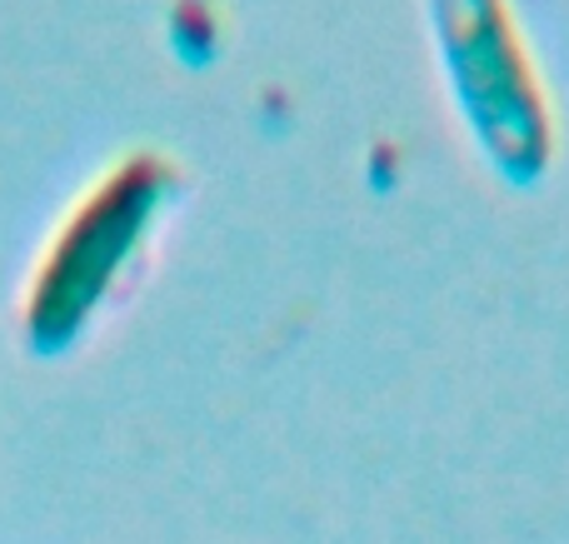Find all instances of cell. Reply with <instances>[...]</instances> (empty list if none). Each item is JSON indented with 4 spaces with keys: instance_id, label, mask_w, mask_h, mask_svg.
Listing matches in <instances>:
<instances>
[{
    "instance_id": "7a4b0ae2",
    "label": "cell",
    "mask_w": 569,
    "mask_h": 544,
    "mask_svg": "<svg viewBox=\"0 0 569 544\" xmlns=\"http://www.w3.org/2000/svg\"><path fill=\"white\" fill-rule=\"evenodd\" d=\"M166 195L170 165L156 155H136L120 170H110L80 200L66 230L50 240V255L40 265L36 290H30V335H36V345H66L86 325V315L120 280L126 260L146 245Z\"/></svg>"
},
{
    "instance_id": "6da1fadb",
    "label": "cell",
    "mask_w": 569,
    "mask_h": 544,
    "mask_svg": "<svg viewBox=\"0 0 569 544\" xmlns=\"http://www.w3.org/2000/svg\"><path fill=\"white\" fill-rule=\"evenodd\" d=\"M440 60L485 155L515 180L550 165L555 115L510 0H430Z\"/></svg>"
}]
</instances>
